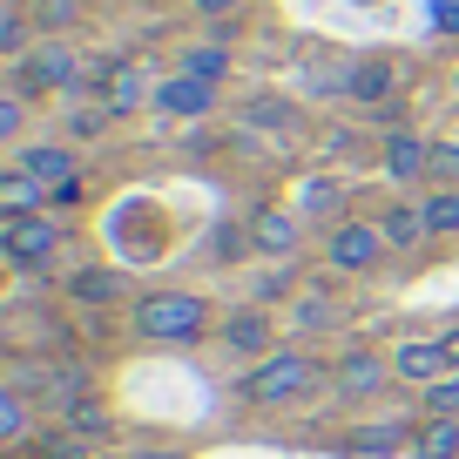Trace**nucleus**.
<instances>
[{"label":"nucleus","instance_id":"nucleus-1","mask_svg":"<svg viewBox=\"0 0 459 459\" xmlns=\"http://www.w3.org/2000/svg\"><path fill=\"white\" fill-rule=\"evenodd\" d=\"M203 325H210V304L189 298V290H156V298L135 304V331H143V338H162V344L203 338Z\"/></svg>","mask_w":459,"mask_h":459},{"label":"nucleus","instance_id":"nucleus-2","mask_svg":"<svg viewBox=\"0 0 459 459\" xmlns=\"http://www.w3.org/2000/svg\"><path fill=\"white\" fill-rule=\"evenodd\" d=\"M317 385V365L304 359V351H277V359H264L257 372L244 378V399L250 405H284V399H298V392H311Z\"/></svg>","mask_w":459,"mask_h":459},{"label":"nucleus","instance_id":"nucleus-3","mask_svg":"<svg viewBox=\"0 0 459 459\" xmlns=\"http://www.w3.org/2000/svg\"><path fill=\"white\" fill-rule=\"evenodd\" d=\"M61 244V230L48 223V216H7V230H0V257L21 264V271H34V264H48Z\"/></svg>","mask_w":459,"mask_h":459},{"label":"nucleus","instance_id":"nucleus-4","mask_svg":"<svg viewBox=\"0 0 459 459\" xmlns=\"http://www.w3.org/2000/svg\"><path fill=\"white\" fill-rule=\"evenodd\" d=\"M378 250H385V230H378V223H344V230H331L325 257L338 264V271H372Z\"/></svg>","mask_w":459,"mask_h":459},{"label":"nucleus","instance_id":"nucleus-5","mask_svg":"<svg viewBox=\"0 0 459 459\" xmlns=\"http://www.w3.org/2000/svg\"><path fill=\"white\" fill-rule=\"evenodd\" d=\"M74 82H82V68L61 41H41L34 55H21V88H74Z\"/></svg>","mask_w":459,"mask_h":459},{"label":"nucleus","instance_id":"nucleus-6","mask_svg":"<svg viewBox=\"0 0 459 459\" xmlns=\"http://www.w3.org/2000/svg\"><path fill=\"white\" fill-rule=\"evenodd\" d=\"M210 101H216V88L196 82V74H176V82L156 88V108L162 115H210Z\"/></svg>","mask_w":459,"mask_h":459},{"label":"nucleus","instance_id":"nucleus-7","mask_svg":"<svg viewBox=\"0 0 459 459\" xmlns=\"http://www.w3.org/2000/svg\"><path fill=\"white\" fill-rule=\"evenodd\" d=\"M392 372L412 378V385H432V378L446 372V351H439V344H426V338H412V344H399V351H392Z\"/></svg>","mask_w":459,"mask_h":459},{"label":"nucleus","instance_id":"nucleus-8","mask_svg":"<svg viewBox=\"0 0 459 459\" xmlns=\"http://www.w3.org/2000/svg\"><path fill=\"white\" fill-rule=\"evenodd\" d=\"M14 169L41 176V183H74V156H68L61 143H34V149H21V156H14Z\"/></svg>","mask_w":459,"mask_h":459},{"label":"nucleus","instance_id":"nucleus-9","mask_svg":"<svg viewBox=\"0 0 459 459\" xmlns=\"http://www.w3.org/2000/svg\"><path fill=\"white\" fill-rule=\"evenodd\" d=\"M426 162H432V149L419 143V135H392V143H385V176H392V183L426 176Z\"/></svg>","mask_w":459,"mask_h":459},{"label":"nucleus","instance_id":"nucleus-10","mask_svg":"<svg viewBox=\"0 0 459 459\" xmlns=\"http://www.w3.org/2000/svg\"><path fill=\"white\" fill-rule=\"evenodd\" d=\"M101 95H108V115H129L135 101H143V74H135V61H108Z\"/></svg>","mask_w":459,"mask_h":459},{"label":"nucleus","instance_id":"nucleus-11","mask_svg":"<svg viewBox=\"0 0 459 459\" xmlns=\"http://www.w3.org/2000/svg\"><path fill=\"white\" fill-rule=\"evenodd\" d=\"M385 385V365L372 359V351H351V359L338 365V392H351V399H365V392Z\"/></svg>","mask_w":459,"mask_h":459},{"label":"nucleus","instance_id":"nucleus-12","mask_svg":"<svg viewBox=\"0 0 459 459\" xmlns=\"http://www.w3.org/2000/svg\"><path fill=\"white\" fill-rule=\"evenodd\" d=\"M0 203H7V216H34V203H41V176L7 169V176H0Z\"/></svg>","mask_w":459,"mask_h":459},{"label":"nucleus","instance_id":"nucleus-13","mask_svg":"<svg viewBox=\"0 0 459 459\" xmlns=\"http://www.w3.org/2000/svg\"><path fill=\"white\" fill-rule=\"evenodd\" d=\"M250 244H257V250H277V257H284V250H298V223H290V216H271V210H264L257 223H250Z\"/></svg>","mask_w":459,"mask_h":459},{"label":"nucleus","instance_id":"nucleus-14","mask_svg":"<svg viewBox=\"0 0 459 459\" xmlns=\"http://www.w3.org/2000/svg\"><path fill=\"white\" fill-rule=\"evenodd\" d=\"M223 338L237 344V351H264V344H271V317H264V311H237L223 325Z\"/></svg>","mask_w":459,"mask_h":459},{"label":"nucleus","instance_id":"nucleus-15","mask_svg":"<svg viewBox=\"0 0 459 459\" xmlns=\"http://www.w3.org/2000/svg\"><path fill=\"white\" fill-rule=\"evenodd\" d=\"M378 230H385V244L412 250L419 237H426V210H385V216H378Z\"/></svg>","mask_w":459,"mask_h":459},{"label":"nucleus","instance_id":"nucleus-16","mask_svg":"<svg viewBox=\"0 0 459 459\" xmlns=\"http://www.w3.org/2000/svg\"><path fill=\"white\" fill-rule=\"evenodd\" d=\"M344 82H351V95H359V101H385L392 95V68H385V61H359Z\"/></svg>","mask_w":459,"mask_h":459},{"label":"nucleus","instance_id":"nucleus-17","mask_svg":"<svg viewBox=\"0 0 459 459\" xmlns=\"http://www.w3.org/2000/svg\"><path fill=\"white\" fill-rule=\"evenodd\" d=\"M419 459H459V419H432L419 432Z\"/></svg>","mask_w":459,"mask_h":459},{"label":"nucleus","instance_id":"nucleus-18","mask_svg":"<svg viewBox=\"0 0 459 459\" xmlns=\"http://www.w3.org/2000/svg\"><path fill=\"white\" fill-rule=\"evenodd\" d=\"M183 74H196V82H223V74H230V55H223V48H189V55H183Z\"/></svg>","mask_w":459,"mask_h":459},{"label":"nucleus","instance_id":"nucleus-19","mask_svg":"<svg viewBox=\"0 0 459 459\" xmlns=\"http://www.w3.org/2000/svg\"><path fill=\"white\" fill-rule=\"evenodd\" d=\"M419 210H426V230H432V237H446V230H459V189H439V196H426Z\"/></svg>","mask_w":459,"mask_h":459},{"label":"nucleus","instance_id":"nucleus-20","mask_svg":"<svg viewBox=\"0 0 459 459\" xmlns=\"http://www.w3.org/2000/svg\"><path fill=\"white\" fill-rule=\"evenodd\" d=\"M0 55L7 61L28 55V7H7V14H0Z\"/></svg>","mask_w":459,"mask_h":459},{"label":"nucleus","instance_id":"nucleus-21","mask_svg":"<svg viewBox=\"0 0 459 459\" xmlns=\"http://www.w3.org/2000/svg\"><path fill=\"white\" fill-rule=\"evenodd\" d=\"M28 14L41 21L48 34H55V28H74V14H82V0H28Z\"/></svg>","mask_w":459,"mask_h":459},{"label":"nucleus","instance_id":"nucleus-22","mask_svg":"<svg viewBox=\"0 0 459 459\" xmlns=\"http://www.w3.org/2000/svg\"><path fill=\"white\" fill-rule=\"evenodd\" d=\"M0 439L7 446L28 439V405H21V392H0Z\"/></svg>","mask_w":459,"mask_h":459},{"label":"nucleus","instance_id":"nucleus-23","mask_svg":"<svg viewBox=\"0 0 459 459\" xmlns=\"http://www.w3.org/2000/svg\"><path fill=\"white\" fill-rule=\"evenodd\" d=\"M351 446H359V453H399L405 426H365V432H351Z\"/></svg>","mask_w":459,"mask_h":459},{"label":"nucleus","instance_id":"nucleus-24","mask_svg":"<svg viewBox=\"0 0 459 459\" xmlns=\"http://www.w3.org/2000/svg\"><path fill=\"white\" fill-rule=\"evenodd\" d=\"M426 412L432 419H459V378H432L426 385Z\"/></svg>","mask_w":459,"mask_h":459},{"label":"nucleus","instance_id":"nucleus-25","mask_svg":"<svg viewBox=\"0 0 459 459\" xmlns=\"http://www.w3.org/2000/svg\"><path fill=\"white\" fill-rule=\"evenodd\" d=\"M74 298L108 304V298H115V277H108V271H82V277H74Z\"/></svg>","mask_w":459,"mask_h":459},{"label":"nucleus","instance_id":"nucleus-26","mask_svg":"<svg viewBox=\"0 0 459 459\" xmlns=\"http://www.w3.org/2000/svg\"><path fill=\"white\" fill-rule=\"evenodd\" d=\"M432 34H459V0H432Z\"/></svg>","mask_w":459,"mask_h":459},{"label":"nucleus","instance_id":"nucleus-27","mask_svg":"<svg viewBox=\"0 0 459 459\" xmlns=\"http://www.w3.org/2000/svg\"><path fill=\"white\" fill-rule=\"evenodd\" d=\"M21 122H28V108H21V101H0V143H14Z\"/></svg>","mask_w":459,"mask_h":459},{"label":"nucleus","instance_id":"nucleus-28","mask_svg":"<svg viewBox=\"0 0 459 459\" xmlns=\"http://www.w3.org/2000/svg\"><path fill=\"white\" fill-rule=\"evenodd\" d=\"M432 169H439V176H459V143H439V149H432Z\"/></svg>","mask_w":459,"mask_h":459},{"label":"nucleus","instance_id":"nucleus-29","mask_svg":"<svg viewBox=\"0 0 459 459\" xmlns=\"http://www.w3.org/2000/svg\"><path fill=\"white\" fill-rule=\"evenodd\" d=\"M74 426H82V432H101V426H108V419H101L95 405H74Z\"/></svg>","mask_w":459,"mask_h":459},{"label":"nucleus","instance_id":"nucleus-30","mask_svg":"<svg viewBox=\"0 0 459 459\" xmlns=\"http://www.w3.org/2000/svg\"><path fill=\"white\" fill-rule=\"evenodd\" d=\"M189 7H196V14H237L244 0H189Z\"/></svg>","mask_w":459,"mask_h":459},{"label":"nucleus","instance_id":"nucleus-31","mask_svg":"<svg viewBox=\"0 0 459 459\" xmlns=\"http://www.w3.org/2000/svg\"><path fill=\"white\" fill-rule=\"evenodd\" d=\"M439 351H446V365H459V331H446V338H439Z\"/></svg>","mask_w":459,"mask_h":459},{"label":"nucleus","instance_id":"nucleus-32","mask_svg":"<svg viewBox=\"0 0 459 459\" xmlns=\"http://www.w3.org/2000/svg\"><path fill=\"white\" fill-rule=\"evenodd\" d=\"M143 459H176V453H143Z\"/></svg>","mask_w":459,"mask_h":459},{"label":"nucleus","instance_id":"nucleus-33","mask_svg":"<svg viewBox=\"0 0 459 459\" xmlns=\"http://www.w3.org/2000/svg\"><path fill=\"white\" fill-rule=\"evenodd\" d=\"M149 7H156V0H149Z\"/></svg>","mask_w":459,"mask_h":459}]
</instances>
